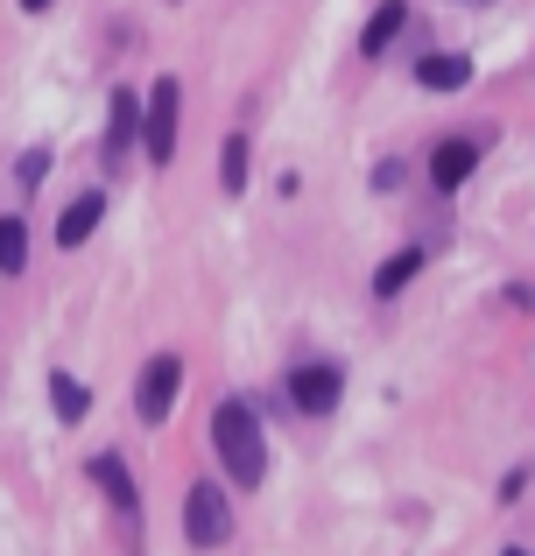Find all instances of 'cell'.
Masks as SVG:
<instances>
[{
    "mask_svg": "<svg viewBox=\"0 0 535 556\" xmlns=\"http://www.w3.org/2000/svg\"><path fill=\"white\" fill-rule=\"evenodd\" d=\"M212 444H219V465L240 479V486H262L268 444H262V422H254L247 402H219V416H212Z\"/></svg>",
    "mask_w": 535,
    "mask_h": 556,
    "instance_id": "cell-1",
    "label": "cell"
},
{
    "mask_svg": "<svg viewBox=\"0 0 535 556\" xmlns=\"http://www.w3.org/2000/svg\"><path fill=\"white\" fill-rule=\"evenodd\" d=\"M92 479H99V493H106V501L127 515V529H135V515H141V493H135V479L120 472V458H106V451H99V458H92Z\"/></svg>",
    "mask_w": 535,
    "mask_h": 556,
    "instance_id": "cell-9",
    "label": "cell"
},
{
    "mask_svg": "<svg viewBox=\"0 0 535 556\" xmlns=\"http://www.w3.org/2000/svg\"><path fill=\"white\" fill-rule=\"evenodd\" d=\"M177 388H183V359H177V353H155L149 367H141V388H135L141 422H169V408H177Z\"/></svg>",
    "mask_w": 535,
    "mask_h": 556,
    "instance_id": "cell-3",
    "label": "cell"
},
{
    "mask_svg": "<svg viewBox=\"0 0 535 556\" xmlns=\"http://www.w3.org/2000/svg\"><path fill=\"white\" fill-rule=\"evenodd\" d=\"M339 367H296L289 374V408H303V416H324L331 402H339Z\"/></svg>",
    "mask_w": 535,
    "mask_h": 556,
    "instance_id": "cell-5",
    "label": "cell"
},
{
    "mask_svg": "<svg viewBox=\"0 0 535 556\" xmlns=\"http://www.w3.org/2000/svg\"><path fill=\"white\" fill-rule=\"evenodd\" d=\"M219 184H226V190H247V141H240V135L226 141V177H219Z\"/></svg>",
    "mask_w": 535,
    "mask_h": 556,
    "instance_id": "cell-15",
    "label": "cell"
},
{
    "mask_svg": "<svg viewBox=\"0 0 535 556\" xmlns=\"http://www.w3.org/2000/svg\"><path fill=\"white\" fill-rule=\"evenodd\" d=\"M508 556H522V549H508Z\"/></svg>",
    "mask_w": 535,
    "mask_h": 556,
    "instance_id": "cell-18",
    "label": "cell"
},
{
    "mask_svg": "<svg viewBox=\"0 0 535 556\" xmlns=\"http://www.w3.org/2000/svg\"><path fill=\"white\" fill-rule=\"evenodd\" d=\"M416 78H423L430 92H458V85L472 78V64H466V56H423V64H416Z\"/></svg>",
    "mask_w": 535,
    "mask_h": 556,
    "instance_id": "cell-10",
    "label": "cell"
},
{
    "mask_svg": "<svg viewBox=\"0 0 535 556\" xmlns=\"http://www.w3.org/2000/svg\"><path fill=\"white\" fill-rule=\"evenodd\" d=\"M177 113H183V85L163 78L149 92V113H141V149H149V163H169V155H177Z\"/></svg>",
    "mask_w": 535,
    "mask_h": 556,
    "instance_id": "cell-2",
    "label": "cell"
},
{
    "mask_svg": "<svg viewBox=\"0 0 535 556\" xmlns=\"http://www.w3.org/2000/svg\"><path fill=\"white\" fill-rule=\"evenodd\" d=\"M50 402H56V416H64V422H78L85 408H92V394H85V380H71V374H50Z\"/></svg>",
    "mask_w": 535,
    "mask_h": 556,
    "instance_id": "cell-12",
    "label": "cell"
},
{
    "mask_svg": "<svg viewBox=\"0 0 535 556\" xmlns=\"http://www.w3.org/2000/svg\"><path fill=\"white\" fill-rule=\"evenodd\" d=\"M141 113H149V106H141L135 92H113V127H106V169H120V163H127V141L141 135Z\"/></svg>",
    "mask_w": 535,
    "mask_h": 556,
    "instance_id": "cell-6",
    "label": "cell"
},
{
    "mask_svg": "<svg viewBox=\"0 0 535 556\" xmlns=\"http://www.w3.org/2000/svg\"><path fill=\"white\" fill-rule=\"evenodd\" d=\"M191 515H183V529H191V543L198 549H219L226 535H233V507H226V493L219 486H191Z\"/></svg>",
    "mask_w": 535,
    "mask_h": 556,
    "instance_id": "cell-4",
    "label": "cell"
},
{
    "mask_svg": "<svg viewBox=\"0 0 535 556\" xmlns=\"http://www.w3.org/2000/svg\"><path fill=\"white\" fill-rule=\"evenodd\" d=\"M480 169V141H437V155H430V177H437V190H458Z\"/></svg>",
    "mask_w": 535,
    "mask_h": 556,
    "instance_id": "cell-8",
    "label": "cell"
},
{
    "mask_svg": "<svg viewBox=\"0 0 535 556\" xmlns=\"http://www.w3.org/2000/svg\"><path fill=\"white\" fill-rule=\"evenodd\" d=\"M22 261H28V226L0 218V275H22Z\"/></svg>",
    "mask_w": 535,
    "mask_h": 556,
    "instance_id": "cell-13",
    "label": "cell"
},
{
    "mask_svg": "<svg viewBox=\"0 0 535 556\" xmlns=\"http://www.w3.org/2000/svg\"><path fill=\"white\" fill-rule=\"evenodd\" d=\"M22 8H28V14H42V8H50V0H22Z\"/></svg>",
    "mask_w": 535,
    "mask_h": 556,
    "instance_id": "cell-17",
    "label": "cell"
},
{
    "mask_svg": "<svg viewBox=\"0 0 535 556\" xmlns=\"http://www.w3.org/2000/svg\"><path fill=\"white\" fill-rule=\"evenodd\" d=\"M416 268H423V254H416V247H409V254H395V261H387L381 275H373V289H381V296H402V289L416 282Z\"/></svg>",
    "mask_w": 535,
    "mask_h": 556,
    "instance_id": "cell-14",
    "label": "cell"
},
{
    "mask_svg": "<svg viewBox=\"0 0 535 556\" xmlns=\"http://www.w3.org/2000/svg\"><path fill=\"white\" fill-rule=\"evenodd\" d=\"M42 169H50V155H42V149H28V155H22V184L36 190V184H42Z\"/></svg>",
    "mask_w": 535,
    "mask_h": 556,
    "instance_id": "cell-16",
    "label": "cell"
},
{
    "mask_svg": "<svg viewBox=\"0 0 535 556\" xmlns=\"http://www.w3.org/2000/svg\"><path fill=\"white\" fill-rule=\"evenodd\" d=\"M106 218V198L99 190H85V198H71L64 204V218H56V247H85L92 240V226Z\"/></svg>",
    "mask_w": 535,
    "mask_h": 556,
    "instance_id": "cell-7",
    "label": "cell"
},
{
    "mask_svg": "<svg viewBox=\"0 0 535 556\" xmlns=\"http://www.w3.org/2000/svg\"><path fill=\"white\" fill-rule=\"evenodd\" d=\"M402 22H409V8H395V0H387V8H381V14L367 22V36H359V50H367V56H381L387 42L402 36Z\"/></svg>",
    "mask_w": 535,
    "mask_h": 556,
    "instance_id": "cell-11",
    "label": "cell"
}]
</instances>
